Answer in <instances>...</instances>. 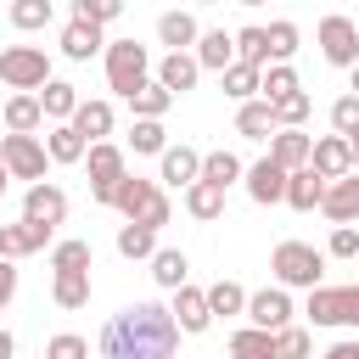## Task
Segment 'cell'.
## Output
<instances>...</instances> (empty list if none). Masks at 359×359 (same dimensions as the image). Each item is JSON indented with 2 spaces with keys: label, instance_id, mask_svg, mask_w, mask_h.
<instances>
[{
  "label": "cell",
  "instance_id": "cell-16",
  "mask_svg": "<svg viewBox=\"0 0 359 359\" xmlns=\"http://www.w3.org/2000/svg\"><path fill=\"white\" fill-rule=\"evenodd\" d=\"M247 196H252V202H264V208H269V202H280V196H286V168H280L275 157L252 163V168H247Z\"/></svg>",
  "mask_w": 359,
  "mask_h": 359
},
{
  "label": "cell",
  "instance_id": "cell-23",
  "mask_svg": "<svg viewBox=\"0 0 359 359\" xmlns=\"http://www.w3.org/2000/svg\"><path fill=\"white\" fill-rule=\"evenodd\" d=\"M309 151H314V140H309L303 129H275V140H269V157H275L280 168H303Z\"/></svg>",
  "mask_w": 359,
  "mask_h": 359
},
{
  "label": "cell",
  "instance_id": "cell-48",
  "mask_svg": "<svg viewBox=\"0 0 359 359\" xmlns=\"http://www.w3.org/2000/svg\"><path fill=\"white\" fill-rule=\"evenodd\" d=\"M325 252H331V258H353V252H359V230H353V224H337Z\"/></svg>",
  "mask_w": 359,
  "mask_h": 359
},
{
  "label": "cell",
  "instance_id": "cell-18",
  "mask_svg": "<svg viewBox=\"0 0 359 359\" xmlns=\"http://www.w3.org/2000/svg\"><path fill=\"white\" fill-rule=\"evenodd\" d=\"M196 73H202V67H196V56H185V50H168V56L157 62V84H163L168 95H185V90L196 84Z\"/></svg>",
  "mask_w": 359,
  "mask_h": 359
},
{
  "label": "cell",
  "instance_id": "cell-45",
  "mask_svg": "<svg viewBox=\"0 0 359 359\" xmlns=\"http://www.w3.org/2000/svg\"><path fill=\"white\" fill-rule=\"evenodd\" d=\"M50 269H90V241H62L50 252Z\"/></svg>",
  "mask_w": 359,
  "mask_h": 359
},
{
  "label": "cell",
  "instance_id": "cell-6",
  "mask_svg": "<svg viewBox=\"0 0 359 359\" xmlns=\"http://www.w3.org/2000/svg\"><path fill=\"white\" fill-rule=\"evenodd\" d=\"M309 320L314 325H359V286H314Z\"/></svg>",
  "mask_w": 359,
  "mask_h": 359
},
{
  "label": "cell",
  "instance_id": "cell-27",
  "mask_svg": "<svg viewBox=\"0 0 359 359\" xmlns=\"http://www.w3.org/2000/svg\"><path fill=\"white\" fill-rule=\"evenodd\" d=\"M50 297H56V309H84L90 303V269H56Z\"/></svg>",
  "mask_w": 359,
  "mask_h": 359
},
{
  "label": "cell",
  "instance_id": "cell-7",
  "mask_svg": "<svg viewBox=\"0 0 359 359\" xmlns=\"http://www.w3.org/2000/svg\"><path fill=\"white\" fill-rule=\"evenodd\" d=\"M0 163L11 168V180H45L50 151L39 146V135H6L0 140Z\"/></svg>",
  "mask_w": 359,
  "mask_h": 359
},
{
  "label": "cell",
  "instance_id": "cell-55",
  "mask_svg": "<svg viewBox=\"0 0 359 359\" xmlns=\"http://www.w3.org/2000/svg\"><path fill=\"white\" fill-rule=\"evenodd\" d=\"M348 73H353V95H359V62H353V67H348Z\"/></svg>",
  "mask_w": 359,
  "mask_h": 359
},
{
  "label": "cell",
  "instance_id": "cell-29",
  "mask_svg": "<svg viewBox=\"0 0 359 359\" xmlns=\"http://www.w3.org/2000/svg\"><path fill=\"white\" fill-rule=\"evenodd\" d=\"M39 123H45L39 95H28V90H22V95H11V101H6V129H11V135H34Z\"/></svg>",
  "mask_w": 359,
  "mask_h": 359
},
{
  "label": "cell",
  "instance_id": "cell-22",
  "mask_svg": "<svg viewBox=\"0 0 359 359\" xmlns=\"http://www.w3.org/2000/svg\"><path fill=\"white\" fill-rule=\"evenodd\" d=\"M280 123H275V107L269 101H241V112H236V135H247V140H269Z\"/></svg>",
  "mask_w": 359,
  "mask_h": 359
},
{
  "label": "cell",
  "instance_id": "cell-28",
  "mask_svg": "<svg viewBox=\"0 0 359 359\" xmlns=\"http://www.w3.org/2000/svg\"><path fill=\"white\" fill-rule=\"evenodd\" d=\"M196 17L191 11H168V17H157V39L168 45V50H185V45H196Z\"/></svg>",
  "mask_w": 359,
  "mask_h": 359
},
{
  "label": "cell",
  "instance_id": "cell-54",
  "mask_svg": "<svg viewBox=\"0 0 359 359\" xmlns=\"http://www.w3.org/2000/svg\"><path fill=\"white\" fill-rule=\"evenodd\" d=\"M6 180H11V168H6V163H0V196H6Z\"/></svg>",
  "mask_w": 359,
  "mask_h": 359
},
{
  "label": "cell",
  "instance_id": "cell-36",
  "mask_svg": "<svg viewBox=\"0 0 359 359\" xmlns=\"http://www.w3.org/2000/svg\"><path fill=\"white\" fill-rule=\"evenodd\" d=\"M224 95L252 101V95H258V67H252V62H230V67H224Z\"/></svg>",
  "mask_w": 359,
  "mask_h": 359
},
{
  "label": "cell",
  "instance_id": "cell-44",
  "mask_svg": "<svg viewBox=\"0 0 359 359\" xmlns=\"http://www.w3.org/2000/svg\"><path fill=\"white\" fill-rule=\"evenodd\" d=\"M264 34H269V62H286L297 50V22H269Z\"/></svg>",
  "mask_w": 359,
  "mask_h": 359
},
{
  "label": "cell",
  "instance_id": "cell-50",
  "mask_svg": "<svg viewBox=\"0 0 359 359\" xmlns=\"http://www.w3.org/2000/svg\"><path fill=\"white\" fill-rule=\"evenodd\" d=\"M17 297V269H11V258H0V309Z\"/></svg>",
  "mask_w": 359,
  "mask_h": 359
},
{
  "label": "cell",
  "instance_id": "cell-13",
  "mask_svg": "<svg viewBox=\"0 0 359 359\" xmlns=\"http://www.w3.org/2000/svg\"><path fill=\"white\" fill-rule=\"evenodd\" d=\"M168 314H174V325H180V331H191V337L213 325L208 292H196V286H174V309H168Z\"/></svg>",
  "mask_w": 359,
  "mask_h": 359
},
{
  "label": "cell",
  "instance_id": "cell-43",
  "mask_svg": "<svg viewBox=\"0 0 359 359\" xmlns=\"http://www.w3.org/2000/svg\"><path fill=\"white\" fill-rule=\"evenodd\" d=\"M11 22L28 34V28H45L50 22V0H11Z\"/></svg>",
  "mask_w": 359,
  "mask_h": 359
},
{
  "label": "cell",
  "instance_id": "cell-30",
  "mask_svg": "<svg viewBox=\"0 0 359 359\" xmlns=\"http://www.w3.org/2000/svg\"><path fill=\"white\" fill-rule=\"evenodd\" d=\"M45 151H50V163H84L90 140H84L73 123H56V129H50V140H45Z\"/></svg>",
  "mask_w": 359,
  "mask_h": 359
},
{
  "label": "cell",
  "instance_id": "cell-52",
  "mask_svg": "<svg viewBox=\"0 0 359 359\" xmlns=\"http://www.w3.org/2000/svg\"><path fill=\"white\" fill-rule=\"evenodd\" d=\"M348 157H353V168H359V129H348Z\"/></svg>",
  "mask_w": 359,
  "mask_h": 359
},
{
  "label": "cell",
  "instance_id": "cell-4",
  "mask_svg": "<svg viewBox=\"0 0 359 359\" xmlns=\"http://www.w3.org/2000/svg\"><path fill=\"white\" fill-rule=\"evenodd\" d=\"M269 269H275V280L280 286H320V269H325V252L320 247H309V241H280L275 247V258H269Z\"/></svg>",
  "mask_w": 359,
  "mask_h": 359
},
{
  "label": "cell",
  "instance_id": "cell-37",
  "mask_svg": "<svg viewBox=\"0 0 359 359\" xmlns=\"http://www.w3.org/2000/svg\"><path fill=\"white\" fill-rule=\"evenodd\" d=\"M196 180L230 185V180H241V157H236V151H208V157H202V174H196Z\"/></svg>",
  "mask_w": 359,
  "mask_h": 359
},
{
  "label": "cell",
  "instance_id": "cell-33",
  "mask_svg": "<svg viewBox=\"0 0 359 359\" xmlns=\"http://www.w3.org/2000/svg\"><path fill=\"white\" fill-rule=\"evenodd\" d=\"M151 275H157V286H185V275H191V264H185V252H174V247H163V252H151Z\"/></svg>",
  "mask_w": 359,
  "mask_h": 359
},
{
  "label": "cell",
  "instance_id": "cell-41",
  "mask_svg": "<svg viewBox=\"0 0 359 359\" xmlns=\"http://www.w3.org/2000/svg\"><path fill=\"white\" fill-rule=\"evenodd\" d=\"M208 309H213V314H241V309H247V292H241L236 280H213V286H208Z\"/></svg>",
  "mask_w": 359,
  "mask_h": 359
},
{
  "label": "cell",
  "instance_id": "cell-10",
  "mask_svg": "<svg viewBox=\"0 0 359 359\" xmlns=\"http://www.w3.org/2000/svg\"><path fill=\"white\" fill-rule=\"evenodd\" d=\"M247 320L264 325V331L292 325V297H286V286H264V292H252V297H247Z\"/></svg>",
  "mask_w": 359,
  "mask_h": 359
},
{
  "label": "cell",
  "instance_id": "cell-14",
  "mask_svg": "<svg viewBox=\"0 0 359 359\" xmlns=\"http://www.w3.org/2000/svg\"><path fill=\"white\" fill-rule=\"evenodd\" d=\"M320 196H325V174L320 168H286V196L280 202H292L297 213H309V208H320Z\"/></svg>",
  "mask_w": 359,
  "mask_h": 359
},
{
  "label": "cell",
  "instance_id": "cell-56",
  "mask_svg": "<svg viewBox=\"0 0 359 359\" xmlns=\"http://www.w3.org/2000/svg\"><path fill=\"white\" fill-rule=\"evenodd\" d=\"M236 6H264V0H236Z\"/></svg>",
  "mask_w": 359,
  "mask_h": 359
},
{
  "label": "cell",
  "instance_id": "cell-1",
  "mask_svg": "<svg viewBox=\"0 0 359 359\" xmlns=\"http://www.w3.org/2000/svg\"><path fill=\"white\" fill-rule=\"evenodd\" d=\"M174 342H180V325L163 303H129L101 331L107 359H174Z\"/></svg>",
  "mask_w": 359,
  "mask_h": 359
},
{
  "label": "cell",
  "instance_id": "cell-20",
  "mask_svg": "<svg viewBox=\"0 0 359 359\" xmlns=\"http://www.w3.org/2000/svg\"><path fill=\"white\" fill-rule=\"evenodd\" d=\"M101 45H107V39H101V22H79V17H73V22L62 28V56H73V62H90Z\"/></svg>",
  "mask_w": 359,
  "mask_h": 359
},
{
  "label": "cell",
  "instance_id": "cell-8",
  "mask_svg": "<svg viewBox=\"0 0 359 359\" xmlns=\"http://www.w3.org/2000/svg\"><path fill=\"white\" fill-rule=\"evenodd\" d=\"M320 50H325L331 67H353L359 62V28L348 17H325L320 22Z\"/></svg>",
  "mask_w": 359,
  "mask_h": 359
},
{
  "label": "cell",
  "instance_id": "cell-58",
  "mask_svg": "<svg viewBox=\"0 0 359 359\" xmlns=\"http://www.w3.org/2000/svg\"><path fill=\"white\" fill-rule=\"evenodd\" d=\"M353 258H359V252H353Z\"/></svg>",
  "mask_w": 359,
  "mask_h": 359
},
{
  "label": "cell",
  "instance_id": "cell-19",
  "mask_svg": "<svg viewBox=\"0 0 359 359\" xmlns=\"http://www.w3.org/2000/svg\"><path fill=\"white\" fill-rule=\"evenodd\" d=\"M309 168H320L325 180L348 174V168H353V157H348V135H325V140H314V151H309Z\"/></svg>",
  "mask_w": 359,
  "mask_h": 359
},
{
  "label": "cell",
  "instance_id": "cell-49",
  "mask_svg": "<svg viewBox=\"0 0 359 359\" xmlns=\"http://www.w3.org/2000/svg\"><path fill=\"white\" fill-rule=\"evenodd\" d=\"M331 123H337V135H348V129H359V95H342V101L331 107Z\"/></svg>",
  "mask_w": 359,
  "mask_h": 359
},
{
  "label": "cell",
  "instance_id": "cell-11",
  "mask_svg": "<svg viewBox=\"0 0 359 359\" xmlns=\"http://www.w3.org/2000/svg\"><path fill=\"white\" fill-rule=\"evenodd\" d=\"M320 208H325V219H337V224H353V219H359V174L348 168V174L325 180V196H320Z\"/></svg>",
  "mask_w": 359,
  "mask_h": 359
},
{
  "label": "cell",
  "instance_id": "cell-5",
  "mask_svg": "<svg viewBox=\"0 0 359 359\" xmlns=\"http://www.w3.org/2000/svg\"><path fill=\"white\" fill-rule=\"evenodd\" d=\"M50 79V56L39 50V45H11V50H0V84H11V90H39Z\"/></svg>",
  "mask_w": 359,
  "mask_h": 359
},
{
  "label": "cell",
  "instance_id": "cell-15",
  "mask_svg": "<svg viewBox=\"0 0 359 359\" xmlns=\"http://www.w3.org/2000/svg\"><path fill=\"white\" fill-rule=\"evenodd\" d=\"M45 241H50V224H34V219L0 224V258H28V252H39Z\"/></svg>",
  "mask_w": 359,
  "mask_h": 359
},
{
  "label": "cell",
  "instance_id": "cell-21",
  "mask_svg": "<svg viewBox=\"0 0 359 359\" xmlns=\"http://www.w3.org/2000/svg\"><path fill=\"white\" fill-rule=\"evenodd\" d=\"M67 123H73V129H79V135H84V140L95 146L101 135H112V107H107V101H79Z\"/></svg>",
  "mask_w": 359,
  "mask_h": 359
},
{
  "label": "cell",
  "instance_id": "cell-42",
  "mask_svg": "<svg viewBox=\"0 0 359 359\" xmlns=\"http://www.w3.org/2000/svg\"><path fill=\"white\" fill-rule=\"evenodd\" d=\"M275 359H309V331L303 325H280L275 331Z\"/></svg>",
  "mask_w": 359,
  "mask_h": 359
},
{
  "label": "cell",
  "instance_id": "cell-3",
  "mask_svg": "<svg viewBox=\"0 0 359 359\" xmlns=\"http://www.w3.org/2000/svg\"><path fill=\"white\" fill-rule=\"evenodd\" d=\"M146 73H151V56H146L140 39H107V84H112L123 101L146 84Z\"/></svg>",
  "mask_w": 359,
  "mask_h": 359
},
{
  "label": "cell",
  "instance_id": "cell-24",
  "mask_svg": "<svg viewBox=\"0 0 359 359\" xmlns=\"http://www.w3.org/2000/svg\"><path fill=\"white\" fill-rule=\"evenodd\" d=\"M73 107H79V90H73V84H62V79H45V84H39V112H45V118L67 123Z\"/></svg>",
  "mask_w": 359,
  "mask_h": 359
},
{
  "label": "cell",
  "instance_id": "cell-46",
  "mask_svg": "<svg viewBox=\"0 0 359 359\" xmlns=\"http://www.w3.org/2000/svg\"><path fill=\"white\" fill-rule=\"evenodd\" d=\"M123 11V0H73V17L79 22H112Z\"/></svg>",
  "mask_w": 359,
  "mask_h": 359
},
{
  "label": "cell",
  "instance_id": "cell-2",
  "mask_svg": "<svg viewBox=\"0 0 359 359\" xmlns=\"http://www.w3.org/2000/svg\"><path fill=\"white\" fill-rule=\"evenodd\" d=\"M107 208H118L123 219H135V224H151V230H163V224H168V196H163L151 180H135V174H123V180L112 185Z\"/></svg>",
  "mask_w": 359,
  "mask_h": 359
},
{
  "label": "cell",
  "instance_id": "cell-51",
  "mask_svg": "<svg viewBox=\"0 0 359 359\" xmlns=\"http://www.w3.org/2000/svg\"><path fill=\"white\" fill-rule=\"evenodd\" d=\"M325 359H359V342H337V348H331Z\"/></svg>",
  "mask_w": 359,
  "mask_h": 359
},
{
  "label": "cell",
  "instance_id": "cell-34",
  "mask_svg": "<svg viewBox=\"0 0 359 359\" xmlns=\"http://www.w3.org/2000/svg\"><path fill=\"white\" fill-rule=\"evenodd\" d=\"M258 90H264V101H280V95L297 90V73L286 62H269V67H258Z\"/></svg>",
  "mask_w": 359,
  "mask_h": 359
},
{
  "label": "cell",
  "instance_id": "cell-31",
  "mask_svg": "<svg viewBox=\"0 0 359 359\" xmlns=\"http://www.w3.org/2000/svg\"><path fill=\"white\" fill-rule=\"evenodd\" d=\"M230 359H275V331L264 325H247L230 337Z\"/></svg>",
  "mask_w": 359,
  "mask_h": 359
},
{
  "label": "cell",
  "instance_id": "cell-40",
  "mask_svg": "<svg viewBox=\"0 0 359 359\" xmlns=\"http://www.w3.org/2000/svg\"><path fill=\"white\" fill-rule=\"evenodd\" d=\"M129 146H135V151H157V157H163V146H168V135H163V118H135V129H129Z\"/></svg>",
  "mask_w": 359,
  "mask_h": 359
},
{
  "label": "cell",
  "instance_id": "cell-35",
  "mask_svg": "<svg viewBox=\"0 0 359 359\" xmlns=\"http://www.w3.org/2000/svg\"><path fill=\"white\" fill-rule=\"evenodd\" d=\"M168 101H174V95H168V90L157 84V79H146V84H140V90L129 95V107H135V118H163V112H168Z\"/></svg>",
  "mask_w": 359,
  "mask_h": 359
},
{
  "label": "cell",
  "instance_id": "cell-32",
  "mask_svg": "<svg viewBox=\"0 0 359 359\" xmlns=\"http://www.w3.org/2000/svg\"><path fill=\"white\" fill-rule=\"evenodd\" d=\"M118 252H123V258H151V252H157V230L129 219V224L118 230Z\"/></svg>",
  "mask_w": 359,
  "mask_h": 359
},
{
  "label": "cell",
  "instance_id": "cell-39",
  "mask_svg": "<svg viewBox=\"0 0 359 359\" xmlns=\"http://www.w3.org/2000/svg\"><path fill=\"white\" fill-rule=\"evenodd\" d=\"M269 107H275V123H280V129H303V118H309L314 101H309L303 90H292V95H280V101H269Z\"/></svg>",
  "mask_w": 359,
  "mask_h": 359
},
{
  "label": "cell",
  "instance_id": "cell-12",
  "mask_svg": "<svg viewBox=\"0 0 359 359\" xmlns=\"http://www.w3.org/2000/svg\"><path fill=\"white\" fill-rule=\"evenodd\" d=\"M22 219H34V224H62L67 219V196L56 191V185H45V180H34L28 185V196H22Z\"/></svg>",
  "mask_w": 359,
  "mask_h": 359
},
{
  "label": "cell",
  "instance_id": "cell-25",
  "mask_svg": "<svg viewBox=\"0 0 359 359\" xmlns=\"http://www.w3.org/2000/svg\"><path fill=\"white\" fill-rule=\"evenodd\" d=\"M202 174V151H191V146H163V180L168 185H191Z\"/></svg>",
  "mask_w": 359,
  "mask_h": 359
},
{
  "label": "cell",
  "instance_id": "cell-53",
  "mask_svg": "<svg viewBox=\"0 0 359 359\" xmlns=\"http://www.w3.org/2000/svg\"><path fill=\"white\" fill-rule=\"evenodd\" d=\"M11 348H17V342H11L6 331H0V359H11Z\"/></svg>",
  "mask_w": 359,
  "mask_h": 359
},
{
  "label": "cell",
  "instance_id": "cell-57",
  "mask_svg": "<svg viewBox=\"0 0 359 359\" xmlns=\"http://www.w3.org/2000/svg\"><path fill=\"white\" fill-rule=\"evenodd\" d=\"M196 6H213V0H196Z\"/></svg>",
  "mask_w": 359,
  "mask_h": 359
},
{
  "label": "cell",
  "instance_id": "cell-17",
  "mask_svg": "<svg viewBox=\"0 0 359 359\" xmlns=\"http://www.w3.org/2000/svg\"><path fill=\"white\" fill-rule=\"evenodd\" d=\"M236 62V34H224V28H208V34H196V67H208V73H224Z\"/></svg>",
  "mask_w": 359,
  "mask_h": 359
},
{
  "label": "cell",
  "instance_id": "cell-26",
  "mask_svg": "<svg viewBox=\"0 0 359 359\" xmlns=\"http://www.w3.org/2000/svg\"><path fill=\"white\" fill-rule=\"evenodd\" d=\"M185 208H191V219H219V213H224V185L191 180V185H185Z\"/></svg>",
  "mask_w": 359,
  "mask_h": 359
},
{
  "label": "cell",
  "instance_id": "cell-9",
  "mask_svg": "<svg viewBox=\"0 0 359 359\" xmlns=\"http://www.w3.org/2000/svg\"><path fill=\"white\" fill-rule=\"evenodd\" d=\"M84 157H90V191H95V202H107V196H112V185L123 180V151H118V146H107V140H95Z\"/></svg>",
  "mask_w": 359,
  "mask_h": 359
},
{
  "label": "cell",
  "instance_id": "cell-38",
  "mask_svg": "<svg viewBox=\"0 0 359 359\" xmlns=\"http://www.w3.org/2000/svg\"><path fill=\"white\" fill-rule=\"evenodd\" d=\"M236 62L264 67V62H269V34H264V28H241V34H236Z\"/></svg>",
  "mask_w": 359,
  "mask_h": 359
},
{
  "label": "cell",
  "instance_id": "cell-47",
  "mask_svg": "<svg viewBox=\"0 0 359 359\" xmlns=\"http://www.w3.org/2000/svg\"><path fill=\"white\" fill-rule=\"evenodd\" d=\"M45 359H90V342L84 337H50V348H45Z\"/></svg>",
  "mask_w": 359,
  "mask_h": 359
}]
</instances>
